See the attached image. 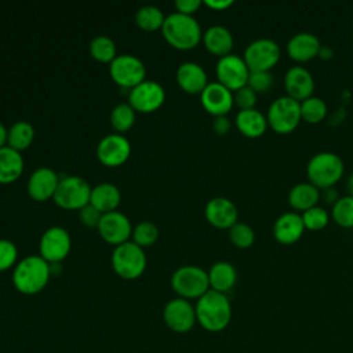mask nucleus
I'll list each match as a JSON object with an SVG mask.
<instances>
[{"label":"nucleus","mask_w":353,"mask_h":353,"mask_svg":"<svg viewBox=\"0 0 353 353\" xmlns=\"http://www.w3.org/2000/svg\"><path fill=\"white\" fill-rule=\"evenodd\" d=\"M194 309L197 323L210 332L225 330L232 320V305L228 295L211 288L197 299Z\"/></svg>","instance_id":"1"},{"label":"nucleus","mask_w":353,"mask_h":353,"mask_svg":"<svg viewBox=\"0 0 353 353\" xmlns=\"http://www.w3.org/2000/svg\"><path fill=\"white\" fill-rule=\"evenodd\" d=\"M164 39L178 50H190L203 39L199 21L193 15L174 11L168 14L161 26Z\"/></svg>","instance_id":"2"},{"label":"nucleus","mask_w":353,"mask_h":353,"mask_svg":"<svg viewBox=\"0 0 353 353\" xmlns=\"http://www.w3.org/2000/svg\"><path fill=\"white\" fill-rule=\"evenodd\" d=\"M50 265L40 255H28L14 268L12 284L22 294H37L50 280Z\"/></svg>","instance_id":"3"},{"label":"nucleus","mask_w":353,"mask_h":353,"mask_svg":"<svg viewBox=\"0 0 353 353\" xmlns=\"http://www.w3.org/2000/svg\"><path fill=\"white\" fill-rule=\"evenodd\" d=\"M345 163L342 157L334 152L314 153L306 164V175L310 183L320 190L334 188L343 176Z\"/></svg>","instance_id":"4"},{"label":"nucleus","mask_w":353,"mask_h":353,"mask_svg":"<svg viewBox=\"0 0 353 353\" xmlns=\"http://www.w3.org/2000/svg\"><path fill=\"white\" fill-rule=\"evenodd\" d=\"M174 291L185 299H199L210 290L208 272L197 265H182L171 276Z\"/></svg>","instance_id":"5"},{"label":"nucleus","mask_w":353,"mask_h":353,"mask_svg":"<svg viewBox=\"0 0 353 353\" xmlns=\"http://www.w3.org/2000/svg\"><path fill=\"white\" fill-rule=\"evenodd\" d=\"M110 262L113 270L120 277L132 280L143 273L146 268V254L137 243L127 240L119 245H114Z\"/></svg>","instance_id":"6"},{"label":"nucleus","mask_w":353,"mask_h":353,"mask_svg":"<svg viewBox=\"0 0 353 353\" xmlns=\"http://www.w3.org/2000/svg\"><path fill=\"white\" fill-rule=\"evenodd\" d=\"M266 120L269 127L277 134H290L301 123V102L281 95L276 98L268 108Z\"/></svg>","instance_id":"7"},{"label":"nucleus","mask_w":353,"mask_h":353,"mask_svg":"<svg viewBox=\"0 0 353 353\" xmlns=\"http://www.w3.org/2000/svg\"><path fill=\"white\" fill-rule=\"evenodd\" d=\"M90 183L79 175H66L59 179L54 201L65 210H80L90 203Z\"/></svg>","instance_id":"8"},{"label":"nucleus","mask_w":353,"mask_h":353,"mask_svg":"<svg viewBox=\"0 0 353 353\" xmlns=\"http://www.w3.org/2000/svg\"><path fill=\"white\" fill-rule=\"evenodd\" d=\"M281 50L277 41L269 37H259L247 44L243 59L250 72L252 70H272L280 61Z\"/></svg>","instance_id":"9"},{"label":"nucleus","mask_w":353,"mask_h":353,"mask_svg":"<svg viewBox=\"0 0 353 353\" xmlns=\"http://www.w3.org/2000/svg\"><path fill=\"white\" fill-rule=\"evenodd\" d=\"M109 73L113 81L121 87L132 88L145 80L146 68L143 62L132 54H119L109 65Z\"/></svg>","instance_id":"10"},{"label":"nucleus","mask_w":353,"mask_h":353,"mask_svg":"<svg viewBox=\"0 0 353 353\" xmlns=\"http://www.w3.org/2000/svg\"><path fill=\"white\" fill-rule=\"evenodd\" d=\"M215 73L218 77L216 81L234 92L236 90L247 85L250 69L244 62L243 57L230 52L218 58Z\"/></svg>","instance_id":"11"},{"label":"nucleus","mask_w":353,"mask_h":353,"mask_svg":"<svg viewBox=\"0 0 353 353\" xmlns=\"http://www.w3.org/2000/svg\"><path fill=\"white\" fill-rule=\"evenodd\" d=\"M72 239L69 232L58 225L47 228L39 240L40 256L48 263L62 261L70 251Z\"/></svg>","instance_id":"12"},{"label":"nucleus","mask_w":353,"mask_h":353,"mask_svg":"<svg viewBox=\"0 0 353 353\" xmlns=\"http://www.w3.org/2000/svg\"><path fill=\"white\" fill-rule=\"evenodd\" d=\"M163 319L167 327L175 332L183 334L190 331L197 323L196 309L185 298L170 299L163 309Z\"/></svg>","instance_id":"13"},{"label":"nucleus","mask_w":353,"mask_h":353,"mask_svg":"<svg viewBox=\"0 0 353 353\" xmlns=\"http://www.w3.org/2000/svg\"><path fill=\"white\" fill-rule=\"evenodd\" d=\"M165 99L163 85L154 80L145 79L128 92V103L138 112L148 113L159 109Z\"/></svg>","instance_id":"14"},{"label":"nucleus","mask_w":353,"mask_h":353,"mask_svg":"<svg viewBox=\"0 0 353 353\" xmlns=\"http://www.w3.org/2000/svg\"><path fill=\"white\" fill-rule=\"evenodd\" d=\"M131 153V143L120 132L105 135L97 145V156L99 161L108 167L123 164Z\"/></svg>","instance_id":"15"},{"label":"nucleus","mask_w":353,"mask_h":353,"mask_svg":"<svg viewBox=\"0 0 353 353\" xmlns=\"http://www.w3.org/2000/svg\"><path fill=\"white\" fill-rule=\"evenodd\" d=\"M98 232L105 241L119 245L128 240L132 233V225L125 214L114 210L102 214L98 223Z\"/></svg>","instance_id":"16"},{"label":"nucleus","mask_w":353,"mask_h":353,"mask_svg":"<svg viewBox=\"0 0 353 353\" xmlns=\"http://www.w3.org/2000/svg\"><path fill=\"white\" fill-rule=\"evenodd\" d=\"M200 101L203 108L214 117L226 116L234 105L233 91L226 88L219 81L208 83L200 92Z\"/></svg>","instance_id":"17"},{"label":"nucleus","mask_w":353,"mask_h":353,"mask_svg":"<svg viewBox=\"0 0 353 353\" xmlns=\"http://www.w3.org/2000/svg\"><path fill=\"white\" fill-rule=\"evenodd\" d=\"M204 215L212 226L219 229H229L239 219L236 204L223 196L210 199L204 207Z\"/></svg>","instance_id":"18"},{"label":"nucleus","mask_w":353,"mask_h":353,"mask_svg":"<svg viewBox=\"0 0 353 353\" xmlns=\"http://www.w3.org/2000/svg\"><path fill=\"white\" fill-rule=\"evenodd\" d=\"M59 179L61 178L52 168L47 165L37 167L28 179V193L36 201H46L54 197Z\"/></svg>","instance_id":"19"},{"label":"nucleus","mask_w":353,"mask_h":353,"mask_svg":"<svg viewBox=\"0 0 353 353\" xmlns=\"http://www.w3.org/2000/svg\"><path fill=\"white\" fill-rule=\"evenodd\" d=\"M284 88L288 97L301 102L313 95V74L303 66H291L284 74Z\"/></svg>","instance_id":"20"},{"label":"nucleus","mask_w":353,"mask_h":353,"mask_svg":"<svg viewBox=\"0 0 353 353\" xmlns=\"http://www.w3.org/2000/svg\"><path fill=\"white\" fill-rule=\"evenodd\" d=\"M305 230L306 229L302 221V215L296 211L283 212L280 216L276 218L273 223L274 239L285 245L296 243L302 237Z\"/></svg>","instance_id":"21"},{"label":"nucleus","mask_w":353,"mask_h":353,"mask_svg":"<svg viewBox=\"0 0 353 353\" xmlns=\"http://www.w3.org/2000/svg\"><path fill=\"white\" fill-rule=\"evenodd\" d=\"M320 48V39L312 32H298L287 41V52L296 62H307L319 57Z\"/></svg>","instance_id":"22"},{"label":"nucleus","mask_w":353,"mask_h":353,"mask_svg":"<svg viewBox=\"0 0 353 353\" xmlns=\"http://www.w3.org/2000/svg\"><path fill=\"white\" fill-rule=\"evenodd\" d=\"M176 81L189 94H200L208 84L204 68L193 61H185L178 66Z\"/></svg>","instance_id":"23"},{"label":"nucleus","mask_w":353,"mask_h":353,"mask_svg":"<svg viewBox=\"0 0 353 353\" xmlns=\"http://www.w3.org/2000/svg\"><path fill=\"white\" fill-rule=\"evenodd\" d=\"M234 123H236L237 130L244 137H248V138L262 137L266 132L268 127H269L268 120H266V114H263L256 108L239 110L236 117H234Z\"/></svg>","instance_id":"24"},{"label":"nucleus","mask_w":353,"mask_h":353,"mask_svg":"<svg viewBox=\"0 0 353 353\" xmlns=\"http://www.w3.org/2000/svg\"><path fill=\"white\" fill-rule=\"evenodd\" d=\"M201 40L205 48L219 58L230 54L234 43L232 32L223 25H212L207 28L203 33Z\"/></svg>","instance_id":"25"},{"label":"nucleus","mask_w":353,"mask_h":353,"mask_svg":"<svg viewBox=\"0 0 353 353\" xmlns=\"http://www.w3.org/2000/svg\"><path fill=\"white\" fill-rule=\"evenodd\" d=\"M288 204L294 208V211L302 214L303 211L317 205L320 200V189L316 188L313 183L299 182L295 183L287 194Z\"/></svg>","instance_id":"26"},{"label":"nucleus","mask_w":353,"mask_h":353,"mask_svg":"<svg viewBox=\"0 0 353 353\" xmlns=\"http://www.w3.org/2000/svg\"><path fill=\"white\" fill-rule=\"evenodd\" d=\"M210 288L226 294L237 281V270L233 263L228 261H218L211 265L208 270Z\"/></svg>","instance_id":"27"},{"label":"nucleus","mask_w":353,"mask_h":353,"mask_svg":"<svg viewBox=\"0 0 353 353\" xmlns=\"http://www.w3.org/2000/svg\"><path fill=\"white\" fill-rule=\"evenodd\" d=\"M121 193L114 183L101 182L91 189L90 204H92L102 214L114 211L120 204Z\"/></svg>","instance_id":"28"},{"label":"nucleus","mask_w":353,"mask_h":353,"mask_svg":"<svg viewBox=\"0 0 353 353\" xmlns=\"http://www.w3.org/2000/svg\"><path fill=\"white\" fill-rule=\"evenodd\" d=\"M23 171V157L21 152L6 145L0 148V183L17 181Z\"/></svg>","instance_id":"29"},{"label":"nucleus","mask_w":353,"mask_h":353,"mask_svg":"<svg viewBox=\"0 0 353 353\" xmlns=\"http://www.w3.org/2000/svg\"><path fill=\"white\" fill-rule=\"evenodd\" d=\"M34 138V128L29 121L18 120L11 124L8 128V137H7V145L14 148L15 150L21 152L26 149Z\"/></svg>","instance_id":"30"},{"label":"nucleus","mask_w":353,"mask_h":353,"mask_svg":"<svg viewBox=\"0 0 353 353\" xmlns=\"http://www.w3.org/2000/svg\"><path fill=\"white\" fill-rule=\"evenodd\" d=\"M165 15L163 14L161 8L152 6V4H146L142 6L137 10L135 12V23L143 29V30H156V29H161L163 23H164Z\"/></svg>","instance_id":"31"},{"label":"nucleus","mask_w":353,"mask_h":353,"mask_svg":"<svg viewBox=\"0 0 353 353\" xmlns=\"http://www.w3.org/2000/svg\"><path fill=\"white\" fill-rule=\"evenodd\" d=\"M327 112H328L327 103L320 97L312 95V97L301 101V117L306 123L317 124V123L323 121L327 116Z\"/></svg>","instance_id":"32"},{"label":"nucleus","mask_w":353,"mask_h":353,"mask_svg":"<svg viewBox=\"0 0 353 353\" xmlns=\"http://www.w3.org/2000/svg\"><path fill=\"white\" fill-rule=\"evenodd\" d=\"M331 216L334 222L342 228H353V197L350 194L339 197L331 210Z\"/></svg>","instance_id":"33"},{"label":"nucleus","mask_w":353,"mask_h":353,"mask_svg":"<svg viewBox=\"0 0 353 353\" xmlns=\"http://www.w3.org/2000/svg\"><path fill=\"white\" fill-rule=\"evenodd\" d=\"M90 54L101 62H112L116 58V43L105 34L95 36L90 41Z\"/></svg>","instance_id":"34"},{"label":"nucleus","mask_w":353,"mask_h":353,"mask_svg":"<svg viewBox=\"0 0 353 353\" xmlns=\"http://www.w3.org/2000/svg\"><path fill=\"white\" fill-rule=\"evenodd\" d=\"M135 112L137 110L128 102L117 103L110 112L112 127L119 132L130 130L135 121Z\"/></svg>","instance_id":"35"},{"label":"nucleus","mask_w":353,"mask_h":353,"mask_svg":"<svg viewBox=\"0 0 353 353\" xmlns=\"http://www.w3.org/2000/svg\"><path fill=\"white\" fill-rule=\"evenodd\" d=\"M132 241L139 247H148L159 239V228L150 221H141L132 228Z\"/></svg>","instance_id":"36"},{"label":"nucleus","mask_w":353,"mask_h":353,"mask_svg":"<svg viewBox=\"0 0 353 353\" xmlns=\"http://www.w3.org/2000/svg\"><path fill=\"white\" fill-rule=\"evenodd\" d=\"M229 239L237 248H250L255 241V232L248 223L237 221L229 228Z\"/></svg>","instance_id":"37"},{"label":"nucleus","mask_w":353,"mask_h":353,"mask_svg":"<svg viewBox=\"0 0 353 353\" xmlns=\"http://www.w3.org/2000/svg\"><path fill=\"white\" fill-rule=\"evenodd\" d=\"M301 215H302L305 229L313 230V232L324 229L330 222L328 211L320 205H314V207L303 211Z\"/></svg>","instance_id":"38"},{"label":"nucleus","mask_w":353,"mask_h":353,"mask_svg":"<svg viewBox=\"0 0 353 353\" xmlns=\"http://www.w3.org/2000/svg\"><path fill=\"white\" fill-rule=\"evenodd\" d=\"M274 83L272 70H252L250 72L247 85L251 87L256 94L268 92Z\"/></svg>","instance_id":"39"},{"label":"nucleus","mask_w":353,"mask_h":353,"mask_svg":"<svg viewBox=\"0 0 353 353\" xmlns=\"http://www.w3.org/2000/svg\"><path fill=\"white\" fill-rule=\"evenodd\" d=\"M18 256L17 245L8 239H0V272L15 265Z\"/></svg>","instance_id":"40"},{"label":"nucleus","mask_w":353,"mask_h":353,"mask_svg":"<svg viewBox=\"0 0 353 353\" xmlns=\"http://www.w3.org/2000/svg\"><path fill=\"white\" fill-rule=\"evenodd\" d=\"M256 98H258V94L248 85H244V87H241V88H239L233 92L234 105L239 106L240 110L255 108Z\"/></svg>","instance_id":"41"},{"label":"nucleus","mask_w":353,"mask_h":353,"mask_svg":"<svg viewBox=\"0 0 353 353\" xmlns=\"http://www.w3.org/2000/svg\"><path fill=\"white\" fill-rule=\"evenodd\" d=\"M101 216H102V212L99 210H97L90 203L79 210V219H80V222L83 225L88 226V228H98Z\"/></svg>","instance_id":"42"},{"label":"nucleus","mask_w":353,"mask_h":353,"mask_svg":"<svg viewBox=\"0 0 353 353\" xmlns=\"http://www.w3.org/2000/svg\"><path fill=\"white\" fill-rule=\"evenodd\" d=\"M174 4L178 12L193 15V12H196L200 8L203 1L201 0H175Z\"/></svg>","instance_id":"43"},{"label":"nucleus","mask_w":353,"mask_h":353,"mask_svg":"<svg viewBox=\"0 0 353 353\" xmlns=\"http://www.w3.org/2000/svg\"><path fill=\"white\" fill-rule=\"evenodd\" d=\"M230 120L228 116H216L214 117L212 121V130L218 134V135H225L229 132L230 130Z\"/></svg>","instance_id":"44"},{"label":"nucleus","mask_w":353,"mask_h":353,"mask_svg":"<svg viewBox=\"0 0 353 353\" xmlns=\"http://www.w3.org/2000/svg\"><path fill=\"white\" fill-rule=\"evenodd\" d=\"M207 7L216 10V11H222L228 7H230L233 4V0H204L203 1Z\"/></svg>","instance_id":"45"},{"label":"nucleus","mask_w":353,"mask_h":353,"mask_svg":"<svg viewBox=\"0 0 353 353\" xmlns=\"http://www.w3.org/2000/svg\"><path fill=\"white\" fill-rule=\"evenodd\" d=\"M324 192H325L324 197H325V201H327V203H332V204H334V203L339 199V196H338V193H336V190H335L334 188L324 189Z\"/></svg>","instance_id":"46"},{"label":"nucleus","mask_w":353,"mask_h":353,"mask_svg":"<svg viewBox=\"0 0 353 353\" xmlns=\"http://www.w3.org/2000/svg\"><path fill=\"white\" fill-rule=\"evenodd\" d=\"M7 137H8V128L0 121V148L7 145Z\"/></svg>","instance_id":"47"},{"label":"nucleus","mask_w":353,"mask_h":353,"mask_svg":"<svg viewBox=\"0 0 353 353\" xmlns=\"http://www.w3.org/2000/svg\"><path fill=\"white\" fill-rule=\"evenodd\" d=\"M319 57H320L321 59H330V58H332V50H331L330 47L321 46V48H320V51H319Z\"/></svg>","instance_id":"48"},{"label":"nucleus","mask_w":353,"mask_h":353,"mask_svg":"<svg viewBox=\"0 0 353 353\" xmlns=\"http://www.w3.org/2000/svg\"><path fill=\"white\" fill-rule=\"evenodd\" d=\"M346 188H347L349 194L353 197V172L349 175V178H347V181H346Z\"/></svg>","instance_id":"49"}]
</instances>
